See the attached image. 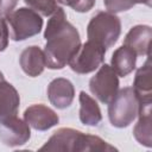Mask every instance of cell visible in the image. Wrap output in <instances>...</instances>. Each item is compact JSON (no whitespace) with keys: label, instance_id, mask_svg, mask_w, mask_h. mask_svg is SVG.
<instances>
[{"label":"cell","instance_id":"1","mask_svg":"<svg viewBox=\"0 0 152 152\" xmlns=\"http://www.w3.org/2000/svg\"><path fill=\"white\" fill-rule=\"evenodd\" d=\"M46 40L44 48L45 63L49 69H63L81 46V37L77 28L66 19L62 7L51 14L44 32Z\"/></svg>","mask_w":152,"mask_h":152},{"label":"cell","instance_id":"2","mask_svg":"<svg viewBox=\"0 0 152 152\" xmlns=\"http://www.w3.org/2000/svg\"><path fill=\"white\" fill-rule=\"evenodd\" d=\"M39 151L108 152V151H118V148L97 135L86 134L81 131L70 127H62L56 132H53V134L39 148Z\"/></svg>","mask_w":152,"mask_h":152},{"label":"cell","instance_id":"3","mask_svg":"<svg viewBox=\"0 0 152 152\" xmlns=\"http://www.w3.org/2000/svg\"><path fill=\"white\" fill-rule=\"evenodd\" d=\"M121 33V21L110 12H97L91 17L87 26L88 40L102 45L104 49L113 46Z\"/></svg>","mask_w":152,"mask_h":152},{"label":"cell","instance_id":"4","mask_svg":"<svg viewBox=\"0 0 152 152\" xmlns=\"http://www.w3.org/2000/svg\"><path fill=\"white\" fill-rule=\"evenodd\" d=\"M139 103L132 87L118 90L116 95L108 103V118L112 126L125 128L129 126L138 115Z\"/></svg>","mask_w":152,"mask_h":152},{"label":"cell","instance_id":"5","mask_svg":"<svg viewBox=\"0 0 152 152\" xmlns=\"http://www.w3.org/2000/svg\"><path fill=\"white\" fill-rule=\"evenodd\" d=\"M8 33L12 40L21 42L38 34L43 28L42 15L27 7L13 11L7 18Z\"/></svg>","mask_w":152,"mask_h":152},{"label":"cell","instance_id":"6","mask_svg":"<svg viewBox=\"0 0 152 152\" xmlns=\"http://www.w3.org/2000/svg\"><path fill=\"white\" fill-rule=\"evenodd\" d=\"M106 50L102 45L87 40L84 44L80 46L77 52L69 62L70 69L81 75H86L95 71L104 61Z\"/></svg>","mask_w":152,"mask_h":152},{"label":"cell","instance_id":"7","mask_svg":"<svg viewBox=\"0 0 152 152\" xmlns=\"http://www.w3.org/2000/svg\"><path fill=\"white\" fill-rule=\"evenodd\" d=\"M89 89L100 102L108 104L112 101L119 90V78L110 65H100L97 72L89 81Z\"/></svg>","mask_w":152,"mask_h":152},{"label":"cell","instance_id":"8","mask_svg":"<svg viewBox=\"0 0 152 152\" xmlns=\"http://www.w3.org/2000/svg\"><path fill=\"white\" fill-rule=\"evenodd\" d=\"M31 138L30 126L25 120L12 115L0 120V140L8 147H17L26 144Z\"/></svg>","mask_w":152,"mask_h":152},{"label":"cell","instance_id":"9","mask_svg":"<svg viewBox=\"0 0 152 152\" xmlns=\"http://www.w3.org/2000/svg\"><path fill=\"white\" fill-rule=\"evenodd\" d=\"M24 120L30 127L37 131H48L58 124L59 118L50 107L43 103H36L25 109Z\"/></svg>","mask_w":152,"mask_h":152},{"label":"cell","instance_id":"10","mask_svg":"<svg viewBox=\"0 0 152 152\" xmlns=\"http://www.w3.org/2000/svg\"><path fill=\"white\" fill-rule=\"evenodd\" d=\"M48 97L53 107L58 109L68 108L75 97L74 84L66 78L57 77L48 86Z\"/></svg>","mask_w":152,"mask_h":152},{"label":"cell","instance_id":"11","mask_svg":"<svg viewBox=\"0 0 152 152\" xmlns=\"http://www.w3.org/2000/svg\"><path fill=\"white\" fill-rule=\"evenodd\" d=\"M19 63L26 75L37 77L44 71V68L46 66L44 51L37 45L27 46L21 51Z\"/></svg>","mask_w":152,"mask_h":152},{"label":"cell","instance_id":"12","mask_svg":"<svg viewBox=\"0 0 152 152\" xmlns=\"http://www.w3.org/2000/svg\"><path fill=\"white\" fill-rule=\"evenodd\" d=\"M152 28L148 25H135L126 34L124 45L132 49L137 56H148Z\"/></svg>","mask_w":152,"mask_h":152},{"label":"cell","instance_id":"13","mask_svg":"<svg viewBox=\"0 0 152 152\" xmlns=\"http://www.w3.org/2000/svg\"><path fill=\"white\" fill-rule=\"evenodd\" d=\"M133 91L139 104L152 103V81H151V61L147 56L146 62L137 70Z\"/></svg>","mask_w":152,"mask_h":152},{"label":"cell","instance_id":"14","mask_svg":"<svg viewBox=\"0 0 152 152\" xmlns=\"http://www.w3.org/2000/svg\"><path fill=\"white\" fill-rule=\"evenodd\" d=\"M20 104V96L17 89L5 78L0 80V120L17 115Z\"/></svg>","mask_w":152,"mask_h":152},{"label":"cell","instance_id":"15","mask_svg":"<svg viewBox=\"0 0 152 152\" xmlns=\"http://www.w3.org/2000/svg\"><path fill=\"white\" fill-rule=\"evenodd\" d=\"M137 64V53L126 45H121L118 48L110 59V66L115 71V74L120 77H126L135 69Z\"/></svg>","mask_w":152,"mask_h":152},{"label":"cell","instance_id":"16","mask_svg":"<svg viewBox=\"0 0 152 152\" xmlns=\"http://www.w3.org/2000/svg\"><path fill=\"white\" fill-rule=\"evenodd\" d=\"M138 122L133 128V135L135 140L146 146H152V138H151V103L139 104L138 109Z\"/></svg>","mask_w":152,"mask_h":152},{"label":"cell","instance_id":"17","mask_svg":"<svg viewBox=\"0 0 152 152\" xmlns=\"http://www.w3.org/2000/svg\"><path fill=\"white\" fill-rule=\"evenodd\" d=\"M80 120L87 126H97L102 120L101 109L97 102L86 91H80Z\"/></svg>","mask_w":152,"mask_h":152},{"label":"cell","instance_id":"18","mask_svg":"<svg viewBox=\"0 0 152 152\" xmlns=\"http://www.w3.org/2000/svg\"><path fill=\"white\" fill-rule=\"evenodd\" d=\"M152 0H103L104 7L110 13H119L124 11L131 10L137 4H145L146 6H151Z\"/></svg>","mask_w":152,"mask_h":152},{"label":"cell","instance_id":"19","mask_svg":"<svg viewBox=\"0 0 152 152\" xmlns=\"http://www.w3.org/2000/svg\"><path fill=\"white\" fill-rule=\"evenodd\" d=\"M25 4L40 15L50 17L57 10V0H24Z\"/></svg>","mask_w":152,"mask_h":152},{"label":"cell","instance_id":"20","mask_svg":"<svg viewBox=\"0 0 152 152\" xmlns=\"http://www.w3.org/2000/svg\"><path fill=\"white\" fill-rule=\"evenodd\" d=\"M62 5L71 7L74 11L80 12V13H86L90 11L94 6L96 0H57Z\"/></svg>","mask_w":152,"mask_h":152},{"label":"cell","instance_id":"21","mask_svg":"<svg viewBox=\"0 0 152 152\" xmlns=\"http://www.w3.org/2000/svg\"><path fill=\"white\" fill-rule=\"evenodd\" d=\"M19 0H0V18L6 19L15 8Z\"/></svg>","mask_w":152,"mask_h":152},{"label":"cell","instance_id":"22","mask_svg":"<svg viewBox=\"0 0 152 152\" xmlns=\"http://www.w3.org/2000/svg\"><path fill=\"white\" fill-rule=\"evenodd\" d=\"M8 26L4 18H0V52H2L8 45Z\"/></svg>","mask_w":152,"mask_h":152},{"label":"cell","instance_id":"23","mask_svg":"<svg viewBox=\"0 0 152 152\" xmlns=\"http://www.w3.org/2000/svg\"><path fill=\"white\" fill-rule=\"evenodd\" d=\"M2 78H5V77H4V74L0 71V80H2Z\"/></svg>","mask_w":152,"mask_h":152}]
</instances>
